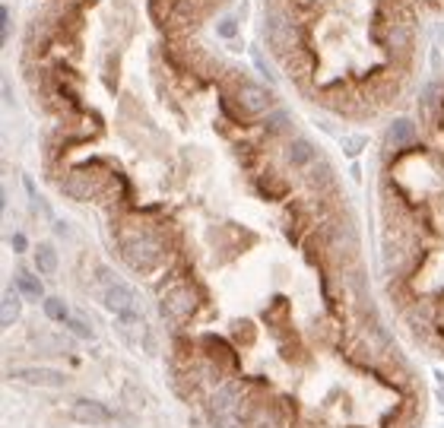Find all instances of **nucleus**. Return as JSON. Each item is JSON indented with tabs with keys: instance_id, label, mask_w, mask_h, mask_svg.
Masks as SVG:
<instances>
[{
	"instance_id": "nucleus-2",
	"label": "nucleus",
	"mask_w": 444,
	"mask_h": 428,
	"mask_svg": "<svg viewBox=\"0 0 444 428\" xmlns=\"http://www.w3.org/2000/svg\"><path fill=\"white\" fill-rule=\"evenodd\" d=\"M70 416L77 419L80 425H108L114 419V412L108 410L105 403H99V400L80 397V400H73L70 403Z\"/></svg>"
},
{
	"instance_id": "nucleus-9",
	"label": "nucleus",
	"mask_w": 444,
	"mask_h": 428,
	"mask_svg": "<svg viewBox=\"0 0 444 428\" xmlns=\"http://www.w3.org/2000/svg\"><path fill=\"white\" fill-rule=\"evenodd\" d=\"M13 244H16V251H23V248H26V238L16 235V238H13Z\"/></svg>"
},
{
	"instance_id": "nucleus-1",
	"label": "nucleus",
	"mask_w": 444,
	"mask_h": 428,
	"mask_svg": "<svg viewBox=\"0 0 444 428\" xmlns=\"http://www.w3.org/2000/svg\"><path fill=\"white\" fill-rule=\"evenodd\" d=\"M441 32L444 0H257L270 73L343 124L406 101Z\"/></svg>"
},
{
	"instance_id": "nucleus-5",
	"label": "nucleus",
	"mask_w": 444,
	"mask_h": 428,
	"mask_svg": "<svg viewBox=\"0 0 444 428\" xmlns=\"http://www.w3.org/2000/svg\"><path fill=\"white\" fill-rule=\"evenodd\" d=\"M16 289L23 292V295H29V298H42V282H38L32 273H19L16 276Z\"/></svg>"
},
{
	"instance_id": "nucleus-4",
	"label": "nucleus",
	"mask_w": 444,
	"mask_h": 428,
	"mask_svg": "<svg viewBox=\"0 0 444 428\" xmlns=\"http://www.w3.org/2000/svg\"><path fill=\"white\" fill-rule=\"evenodd\" d=\"M36 267L42 270V273H54V270H58V254H54L51 244H42V248L36 251Z\"/></svg>"
},
{
	"instance_id": "nucleus-3",
	"label": "nucleus",
	"mask_w": 444,
	"mask_h": 428,
	"mask_svg": "<svg viewBox=\"0 0 444 428\" xmlns=\"http://www.w3.org/2000/svg\"><path fill=\"white\" fill-rule=\"evenodd\" d=\"M13 378L23 380V384H32V387H64L67 378L54 368H19L13 371Z\"/></svg>"
},
{
	"instance_id": "nucleus-7",
	"label": "nucleus",
	"mask_w": 444,
	"mask_h": 428,
	"mask_svg": "<svg viewBox=\"0 0 444 428\" xmlns=\"http://www.w3.org/2000/svg\"><path fill=\"white\" fill-rule=\"evenodd\" d=\"M45 314L51 317V321H67V308L58 298H45Z\"/></svg>"
},
{
	"instance_id": "nucleus-6",
	"label": "nucleus",
	"mask_w": 444,
	"mask_h": 428,
	"mask_svg": "<svg viewBox=\"0 0 444 428\" xmlns=\"http://www.w3.org/2000/svg\"><path fill=\"white\" fill-rule=\"evenodd\" d=\"M16 317H19V302L13 295H6L4 298V327H13Z\"/></svg>"
},
{
	"instance_id": "nucleus-8",
	"label": "nucleus",
	"mask_w": 444,
	"mask_h": 428,
	"mask_svg": "<svg viewBox=\"0 0 444 428\" xmlns=\"http://www.w3.org/2000/svg\"><path fill=\"white\" fill-rule=\"evenodd\" d=\"M67 327H70L73 333H77V336H83V339H89V336H92V330H89V327H83V324H80V321H67Z\"/></svg>"
}]
</instances>
